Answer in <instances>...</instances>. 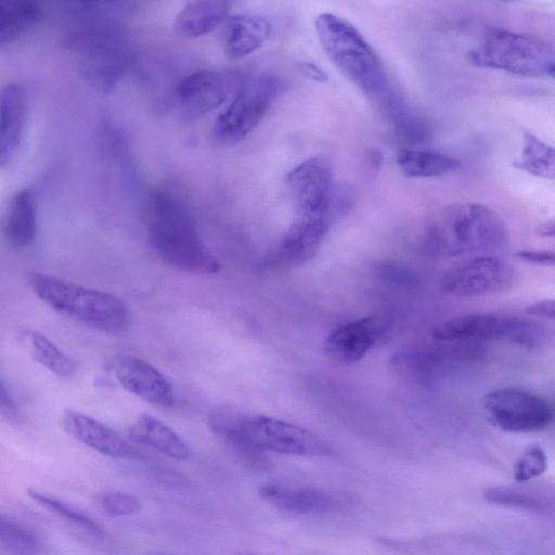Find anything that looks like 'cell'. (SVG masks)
<instances>
[{
  "mask_svg": "<svg viewBox=\"0 0 555 555\" xmlns=\"http://www.w3.org/2000/svg\"><path fill=\"white\" fill-rule=\"evenodd\" d=\"M528 315L547 320H555V299H542L526 307Z\"/></svg>",
  "mask_w": 555,
  "mask_h": 555,
  "instance_id": "obj_34",
  "label": "cell"
},
{
  "mask_svg": "<svg viewBox=\"0 0 555 555\" xmlns=\"http://www.w3.org/2000/svg\"><path fill=\"white\" fill-rule=\"evenodd\" d=\"M147 232L155 253L170 266L195 274H215L220 270L189 208L176 195L158 192L152 197Z\"/></svg>",
  "mask_w": 555,
  "mask_h": 555,
  "instance_id": "obj_3",
  "label": "cell"
},
{
  "mask_svg": "<svg viewBox=\"0 0 555 555\" xmlns=\"http://www.w3.org/2000/svg\"><path fill=\"white\" fill-rule=\"evenodd\" d=\"M297 67L305 78L314 82L324 83L328 79L326 72L313 62L302 61L298 63Z\"/></svg>",
  "mask_w": 555,
  "mask_h": 555,
  "instance_id": "obj_35",
  "label": "cell"
},
{
  "mask_svg": "<svg viewBox=\"0 0 555 555\" xmlns=\"http://www.w3.org/2000/svg\"><path fill=\"white\" fill-rule=\"evenodd\" d=\"M73 44L85 77L103 89L115 83L128 61L120 33L103 21H92L74 36Z\"/></svg>",
  "mask_w": 555,
  "mask_h": 555,
  "instance_id": "obj_9",
  "label": "cell"
},
{
  "mask_svg": "<svg viewBox=\"0 0 555 555\" xmlns=\"http://www.w3.org/2000/svg\"><path fill=\"white\" fill-rule=\"evenodd\" d=\"M231 2L199 0L188 2L177 14L175 28L186 38H196L212 31L228 16Z\"/></svg>",
  "mask_w": 555,
  "mask_h": 555,
  "instance_id": "obj_22",
  "label": "cell"
},
{
  "mask_svg": "<svg viewBox=\"0 0 555 555\" xmlns=\"http://www.w3.org/2000/svg\"><path fill=\"white\" fill-rule=\"evenodd\" d=\"M4 233L9 243L16 248L28 247L37 233V204L28 189L16 191L11 197Z\"/></svg>",
  "mask_w": 555,
  "mask_h": 555,
  "instance_id": "obj_23",
  "label": "cell"
},
{
  "mask_svg": "<svg viewBox=\"0 0 555 555\" xmlns=\"http://www.w3.org/2000/svg\"><path fill=\"white\" fill-rule=\"evenodd\" d=\"M28 108L25 87L9 83L0 95V164L2 167L12 162L24 137Z\"/></svg>",
  "mask_w": 555,
  "mask_h": 555,
  "instance_id": "obj_19",
  "label": "cell"
},
{
  "mask_svg": "<svg viewBox=\"0 0 555 555\" xmlns=\"http://www.w3.org/2000/svg\"><path fill=\"white\" fill-rule=\"evenodd\" d=\"M483 498L496 505L538 513L546 512L551 506V503L541 494L522 488L491 487L483 491Z\"/></svg>",
  "mask_w": 555,
  "mask_h": 555,
  "instance_id": "obj_30",
  "label": "cell"
},
{
  "mask_svg": "<svg viewBox=\"0 0 555 555\" xmlns=\"http://www.w3.org/2000/svg\"><path fill=\"white\" fill-rule=\"evenodd\" d=\"M33 359L59 377H70L76 372V363L42 333L31 331L27 335Z\"/></svg>",
  "mask_w": 555,
  "mask_h": 555,
  "instance_id": "obj_28",
  "label": "cell"
},
{
  "mask_svg": "<svg viewBox=\"0 0 555 555\" xmlns=\"http://www.w3.org/2000/svg\"><path fill=\"white\" fill-rule=\"evenodd\" d=\"M314 29L331 62L374 105L396 88L373 47L351 23L324 12L315 16Z\"/></svg>",
  "mask_w": 555,
  "mask_h": 555,
  "instance_id": "obj_4",
  "label": "cell"
},
{
  "mask_svg": "<svg viewBox=\"0 0 555 555\" xmlns=\"http://www.w3.org/2000/svg\"><path fill=\"white\" fill-rule=\"evenodd\" d=\"M403 176L409 178H435L455 171L460 167L452 156L424 149H405L397 157Z\"/></svg>",
  "mask_w": 555,
  "mask_h": 555,
  "instance_id": "obj_24",
  "label": "cell"
},
{
  "mask_svg": "<svg viewBox=\"0 0 555 555\" xmlns=\"http://www.w3.org/2000/svg\"><path fill=\"white\" fill-rule=\"evenodd\" d=\"M259 495L275 508L297 515L333 513L345 504L338 494L311 486L266 483Z\"/></svg>",
  "mask_w": 555,
  "mask_h": 555,
  "instance_id": "obj_17",
  "label": "cell"
},
{
  "mask_svg": "<svg viewBox=\"0 0 555 555\" xmlns=\"http://www.w3.org/2000/svg\"><path fill=\"white\" fill-rule=\"evenodd\" d=\"M482 409L493 427L509 433L540 431L555 418L554 406L546 399L515 387L488 392Z\"/></svg>",
  "mask_w": 555,
  "mask_h": 555,
  "instance_id": "obj_10",
  "label": "cell"
},
{
  "mask_svg": "<svg viewBox=\"0 0 555 555\" xmlns=\"http://www.w3.org/2000/svg\"><path fill=\"white\" fill-rule=\"evenodd\" d=\"M547 75L555 79V63L550 67Z\"/></svg>",
  "mask_w": 555,
  "mask_h": 555,
  "instance_id": "obj_38",
  "label": "cell"
},
{
  "mask_svg": "<svg viewBox=\"0 0 555 555\" xmlns=\"http://www.w3.org/2000/svg\"><path fill=\"white\" fill-rule=\"evenodd\" d=\"M27 495L43 508L66 519L91 534L103 537L105 530L80 507L37 489H28Z\"/></svg>",
  "mask_w": 555,
  "mask_h": 555,
  "instance_id": "obj_29",
  "label": "cell"
},
{
  "mask_svg": "<svg viewBox=\"0 0 555 555\" xmlns=\"http://www.w3.org/2000/svg\"><path fill=\"white\" fill-rule=\"evenodd\" d=\"M466 57L478 67L526 77L547 75L555 63L554 49L546 41L503 27L485 28Z\"/></svg>",
  "mask_w": 555,
  "mask_h": 555,
  "instance_id": "obj_6",
  "label": "cell"
},
{
  "mask_svg": "<svg viewBox=\"0 0 555 555\" xmlns=\"http://www.w3.org/2000/svg\"><path fill=\"white\" fill-rule=\"evenodd\" d=\"M244 80L242 74L234 70L199 69L179 82L177 98L183 113L197 117L222 105Z\"/></svg>",
  "mask_w": 555,
  "mask_h": 555,
  "instance_id": "obj_13",
  "label": "cell"
},
{
  "mask_svg": "<svg viewBox=\"0 0 555 555\" xmlns=\"http://www.w3.org/2000/svg\"><path fill=\"white\" fill-rule=\"evenodd\" d=\"M117 383L129 393L154 406L168 408L175 402V392L167 377L150 362L121 356L112 363Z\"/></svg>",
  "mask_w": 555,
  "mask_h": 555,
  "instance_id": "obj_15",
  "label": "cell"
},
{
  "mask_svg": "<svg viewBox=\"0 0 555 555\" xmlns=\"http://www.w3.org/2000/svg\"><path fill=\"white\" fill-rule=\"evenodd\" d=\"M42 10L33 0H0V42H12L39 23Z\"/></svg>",
  "mask_w": 555,
  "mask_h": 555,
  "instance_id": "obj_25",
  "label": "cell"
},
{
  "mask_svg": "<svg viewBox=\"0 0 555 555\" xmlns=\"http://www.w3.org/2000/svg\"><path fill=\"white\" fill-rule=\"evenodd\" d=\"M98 508L109 517H124L138 514L142 509L140 500L131 493L105 490L96 493Z\"/></svg>",
  "mask_w": 555,
  "mask_h": 555,
  "instance_id": "obj_31",
  "label": "cell"
},
{
  "mask_svg": "<svg viewBox=\"0 0 555 555\" xmlns=\"http://www.w3.org/2000/svg\"><path fill=\"white\" fill-rule=\"evenodd\" d=\"M0 406H1V413L4 417H7L9 421H15L16 418V409L15 403L10 396V392L7 390L3 382L1 383L0 387Z\"/></svg>",
  "mask_w": 555,
  "mask_h": 555,
  "instance_id": "obj_36",
  "label": "cell"
},
{
  "mask_svg": "<svg viewBox=\"0 0 555 555\" xmlns=\"http://www.w3.org/2000/svg\"><path fill=\"white\" fill-rule=\"evenodd\" d=\"M0 544L11 555H42L46 548L37 531L4 515L0 516Z\"/></svg>",
  "mask_w": 555,
  "mask_h": 555,
  "instance_id": "obj_27",
  "label": "cell"
},
{
  "mask_svg": "<svg viewBox=\"0 0 555 555\" xmlns=\"http://www.w3.org/2000/svg\"><path fill=\"white\" fill-rule=\"evenodd\" d=\"M537 233L544 237H555V219L548 220L537 228Z\"/></svg>",
  "mask_w": 555,
  "mask_h": 555,
  "instance_id": "obj_37",
  "label": "cell"
},
{
  "mask_svg": "<svg viewBox=\"0 0 555 555\" xmlns=\"http://www.w3.org/2000/svg\"><path fill=\"white\" fill-rule=\"evenodd\" d=\"M327 218L295 216L269 258V266L287 270L311 260L322 245L330 228Z\"/></svg>",
  "mask_w": 555,
  "mask_h": 555,
  "instance_id": "obj_16",
  "label": "cell"
},
{
  "mask_svg": "<svg viewBox=\"0 0 555 555\" xmlns=\"http://www.w3.org/2000/svg\"><path fill=\"white\" fill-rule=\"evenodd\" d=\"M29 283L43 304L76 322L112 334L124 332L128 326V308L113 294L47 273H34Z\"/></svg>",
  "mask_w": 555,
  "mask_h": 555,
  "instance_id": "obj_5",
  "label": "cell"
},
{
  "mask_svg": "<svg viewBox=\"0 0 555 555\" xmlns=\"http://www.w3.org/2000/svg\"><path fill=\"white\" fill-rule=\"evenodd\" d=\"M547 468V457L540 446H530L514 465L513 476L516 481H527L539 477Z\"/></svg>",
  "mask_w": 555,
  "mask_h": 555,
  "instance_id": "obj_32",
  "label": "cell"
},
{
  "mask_svg": "<svg viewBox=\"0 0 555 555\" xmlns=\"http://www.w3.org/2000/svg\"><path fill=\"white\" fill-rule=\"evenodd\" d=\"M508 243L504 219L491 207L475 202L442 207L429 220L425 234L426 247L448 257L494 255Z\"/></svg>",
  "mask_w": 555,
  "mask_h": 555,
  "instance_id": "obj_2",
  "label": "cell"
},
{
  "mask_svg": "<svg viewBox=\"0 0 555 555\" xmlns=\"http://www.w3.org/2000/svg\"><path fill=\"white\" fill-rule=\"evenodd\" d=\"M431 336L443 343L498 341L535 348L544 340V330L534 321L516 315L473 313L436 324Z\"/></svg>",
  "mask_w": 555,
  "mask_h": 555,
  "instance_id": "obj_7",
  "label": "cell"
},
{
  "mask_svg": "<svg viewBox=\"0 0 555 555\" xmlns=\"http://www.w3.org/2000/svg\"><path fill=\"white\" fill-rule=\"evenodd\" d=\"M62 426L74 439L103 455L124 459L135 453L115 430L81 412L66 410L62 416Z\"/></svg>",
  "mask_w": 555,
  "mask_h": 555,
  "instance_id": "obj_18",
  "label": "cell"
},
{
  "mask_svg": "<svg viewBox=\"0 0 555 555\" xmlns=\"http://www.w3.org/2000/svg\"><path fill=\"white\" fill-rule=\"evenodd\" d=\"M128 431L134 441L171 459L184 461L191 456V450L184 439L172 428L152 415H139L132 422Z\"/></svg>",
  "mask_w": 555,
  "mask_h": 555,
  "instance_id": "obj_21",
  "label": "cell"
},
{
  "mask_svg": "<svg viewBox=\"0 0 555 555\" xmlns=\"http://www.w3.org/2000/svg\"><path fill=\"white\" fill-rule=\"evenodd\" d=\"M272 26L268 18L257 14H235L230 16L221 33L224 53L231 59H242L257 51L271 35Z\"/></svg>",
  "mask_w": 555,
  "mask_h": 555,
  "instance_id": "obj_20",
  "label": "cell"
},
{
  "mask_svg": "<svg viewBox=\"0 0 555 555\" xmlns=\"http://www.w3.org/2000/svg\"><path fill=\"white\" fill-rule=\"evenodd\" d=\"M514 166L528 175L555 180V145L526 131L522 133L520 154Z\"/></svg>",
  "mask_w": 555,
  "mask_h": 555,
  "instance_id": "obj_26",
  "label": "cell"
},
{
  "mask_svg": "<svg viewBox=\"0 0 555 555\" xmlns=\"http://www.w3.org/2000/svg\"><path fill=\"white\" fill-rule=\"evenodd\" d=\"M520 260L539 266H555V253L550 250H519L516 254Z\"/></svg>",
  "mask_w": 555,
  "mask_h": 555,
  "instance_id": "obj_33",
  "label": "cell"
},
{
  "mask_svg": "<svg viewBox=\"0 0 555 555\" xmlns=\"http://www.w3.org/2000/svg\"><path fill=\"white\" fill-rule=\"evenodd\" d=\"M517 280L518 272L507 259L481 255L469 257L447 270L440 287L455 297H485L509 291Z\"/></svg>",
  "mask_w": 555,
  "mask_h": 555,
  "instance_id": "obj_11",
  "label": "cell"
},
{
  "mask_svg": "<svg viewBox=\"0 0 555 555\" xmlns=\"http://www.w3.org/2000/svg\"><path fill=\"white\" fill-rule=\"evenodd\" d=\"M282 87V81L271 75L245 79L217 117L212 130L215 138L225 144H235L246 138L276 100Z\"/></svg>",
  "mask_w": 555,
  "mask_h": 555,
  "instance_id": "obj_8",
  "label": "cell"
},
{
  "mask_svg": "<svg viewBox=\"0 0 555 555\" xmlns=\"http://www.w3.org/2000/svg\"><path fill=\"white\" fill-rule=\"evenodd\" d=\"M296 216L332 219L334 182L330 164L310 157L294 167L285 178Z\"/></svg>",
  "mask_w": 555,
  "mask_h": 555,
  "instance_id": "obj_12",
  "label": "cell"
},
{
  "mask_svg": "<svg viewBox=\"0 0 555 555\" xmlns=\"http://www.w3.org/2000/svg\"><path fill=\"white\" fill-rule=\"evenodd\" d=\"M208 422L211 430L258 466H266L263 452L296 456L333 453L332 446L315 433L274 417L221 410L212 413Z\"/></svg>",
  "mask_w": 555,
  "mask_h": 555,
  "instance_id": "obj_1",
  "label": "cell"
},
{
  "mask_svg": "<svg viewBox=\"0 0 555 555\" xmlns=\"http://www.w3.org/2000/svg\"><path fill=\"white\" fill-rule=\"evenodd\" d=\"M389 326V320L379 313L345 323L327 335L323 345L324 352L337 364H354L365 357Z\"/></svg>",
  "mask_w": 555,
  "mask_h": 555,
  "instance_id": "obj_14",
  "label": "cell"
}]
</instances>
